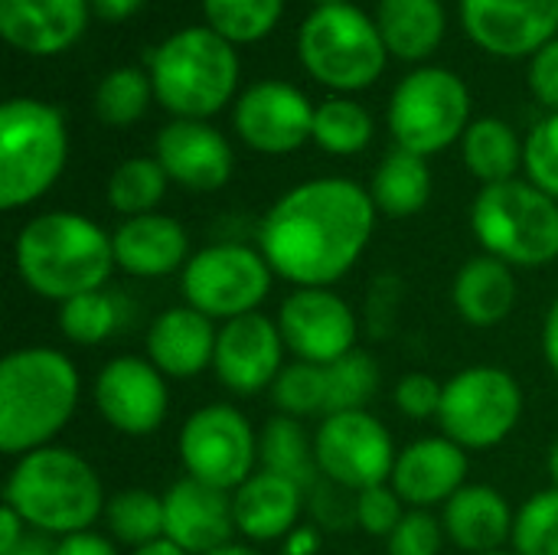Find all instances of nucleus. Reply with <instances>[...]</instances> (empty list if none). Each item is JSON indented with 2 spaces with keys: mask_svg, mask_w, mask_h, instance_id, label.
Here are the masks:
<instances>
[{
  "mask_svg": "<svg viewBox=\"0 0 558 555\" xmlns=\"http://www.w3.org/2000/svg\"><path fill=\"white\" fill-rule=\"evenodd\" d=\"M376 206L347 177L298 183L271 203L258 226V249L271 272L294 288H333L369 249Z\"/></svg>",
  "mask_w": 558,
  "mask_h": 555,
  "instance_id": "nucleus-1",
  "label": "nucleus"
},
{
  "mask_svg": "<svg viewBox=\"0 0 558 555\" xmlns=\"http://www.w3.org/2000/svg\"><path fill=\"white\" fill-rule=\"evenodd\" d=\"M20 281L43 301L65 304L78 294L101 291L111 278L114 245L95 219L52 209L33 216L13 242Z\"/></svg>",
  "mask_w": 558,
  "mask_h": 555,
  "instance_id": "nucleus-2",
  "label": "nucleus"
},
{
  "mask_svg": "<svg viewBox=\"0 0 558 555\" xmlns=\"http://www.w3.org/2000/svg\"><path fill=\"white\" fill-rule=\"evenodd\" d=\"M82 376L52 347H20L0 363V451L23 458L49 448L78 412Z\"/></svg>",
  "mask_w": 558,
  "mask_h": 555,
  "instance_id": "nucleus-3",
  "label": "nucleus"
},
{
  "mask_svg": "<svg viewBox=\"0 0 558 555\" xmlns=\"http://www.w3.org/2000/svg\"><path fill=\"white\" fill-rule=\"evenodd\" d=\"M3 504L13 507L23 523L52 540L92 530L108 507L98 471L75 451L49 445L16 458Z\"/></svg>",
  "mask_w": 558,
  "mask_h": 555,
  "instance_id": "nucleus-4",
  "label": "nucleus"
},
{
  "mask_svg": "<svg viewBox=\"0 0 558 555\" xmlns=\"http://www.w3.org/2000/svg\"><path fill=\"white\" fill-rule=\"evenodd\" d=\"M157 101L177 118L203 121L226 108L239 82L235 46L213 26H186L150 52Z\"/></svg>",
  "mask_w": 558,
  "mask_h": 555,
  "instance_id": "nucleus-5",
  "label": "nucleus"
},
{
  "mask_svg": "<svg viewBox=\"0 0 558 555\" xmlns=\"http://www.w3.org/2000/svg\"><path fill=\"white\" fill-rule=\"evenodd\" d=\"M471 229L481 249L510 268H546L558 258V200L530 180L484 186L471 206Z\"/></svg>",
  "mask_w": 558,
  "mask_h": 555,
  "instance_id": "nucleus-6",
  "label": "nucleus"
},
{
  "mask_svg": "<svg viewBox=\"0 0 558 555\" xmlns=\"http://www.w3.org/2000/svg\"><path fill=\"white\" fill-rule=\"evenodd\" d=\"M69 157L62 114L39 98H7L0 108V206L20 209L52 190Z\"/></svg>",
  "mask_w": 558,
  "mask_h": 555,
  "instance_id": "nucleus-7",
  "label": "nucleus"
},
{
  "mask_svg": "<svg viewBox=\"0 0 558 555\" xmlns=\"http://www.w3.org/2000/svg\"><path fill=\"white\" fill-rule=\"evenodd\" d=\"M298 56L317 82L340 92H356L383 75L389 49L376 20L343 0L317 7L301 23Z\"/></svg>",
  "mask_w": 558,
  "mask_h": 555,
  "instance_id": "nucleus-8",
  "label": "nucleus"
},
{
  "mask_svg": "<svg viewBox=\"0 0 558 555\" xmlns=\"http://www.w3.org/2000/svg\"><path fill=\"white\" fill-rule=\"evenodd\" d=\"M526 409L520 379L504 366H468L445 383L438 429L464 451H490L504 445Z\"/></svg>",
  "mask_w": 558,
  "mask_h": 555,
  "instance_id": "nucleus-9",
  "label": "nucleus"
},
{
  "mask_svg": "<svg viewBox=\"0 0 558 555\" xmlns=\"http://www.w3.org/2000/svg\"><path fill=\"white\" fill-rule=\"evenodd\" d=\"M471 118V92L461 75L428 65L409 72L389 101V131L399 147L428 157L451 147Z\"/></svg>",
  "mask_w": 558,
  "mask_h": 555,
  "instance_id": "nucleus-10",
  "label": "nucleus"
},
{
  "mask_svg": "<svg viewBox=\"0 0 558 555\" xmlns=\"http://www.w3.org/2000/svg\"><path fill=\"white\" fill-rule=\"evenodd\" d=\"M271 281L275 272L262 249L245 242H213L193 252L180 272L186 304L219 324L255 314L268 298Z\"/></svg>",
  "mask_w": 558,
  "mask_h": 555,
  "instance_id": "nucleus-11",
  "label": "nucleus"
},
{
  "mask_svg": "<svg viewBox=\"0 0 558 555\" xmlns=\"http://www.w3.org/2000/svg\"><path fill=\"white\" fill-rule=\"evenodd\" d=\"M186 478L219 491H239L258 471V432L229 402H209L186 415L177 438Z\"/></svg>",
  "mask_w": 558,
  "mask_h": 555,
  "instance_id": "nucleus-12",
  "label": "nucleus"
},
{
  "mask_svg": "<svg viewBox=\"0 0 558 555\" xmlns=\"http://www.w3.org/2000/svg\"><path fill=\"white\" fill-rule=\"evenodd\" d=\"M392 432L373 412H333L324 415L314 435V461L324 481L360 494L392 481L396 468Z\"/></svg>",
  "mask_w": 558,
  "mask_h": 555,
  "instance_id": "nucleus-13",
  "label": "nucleus"
},
{
  "mask_svg": "<svg viewBox=\"0 0 558 555\" xmlns=\"http://www.w3.org/2000/svg\"><path fill=\"white\" fill-rule=\"evenodd\" d=\"M278 330L294 360L330 366L356 350V311L333 288H294L278 307Z\"/></svg>",
  "mask_w": 558,
  "mask_h": 555,
  "instance_id": "nucleus-14",
  "label": "nucleus"
},
{
  "mask_svg": "<svg viewBox=\"0 0 558 555\" xmlns=\"http://www.w3.org/2000/svg\"><path fill=\"white\" fill-rule=\"evenodd\" d=\"M92 399L108 429L128 438L154 435L170 412L167 376L147 357H114L108 360L95 383Z\"/></svg>",
  "mask_w": 558,
  "mask_h": 555,
  "instance_id": "nucleus-15",
  "label": "nucleus"
},
{
  "mask_svg": "<svg viewBox=\"0 0 558 555\" xmlns=\"http://www.w3.org/2000/svg\"><path fill=\"white\" fill-rule=\"evenodd\" d=\"M284 353L288 347L278 330V321L255 311L219 327L213 370L232 396H258L262 389H271L281 370L288 366Z\"/></svg>",
  "mask_w": 558,
  "mask_h": 555,
  "instance_id": "nucleus-16",
  "label": "nucleus"
},
{
  "mask_svg": "<svg viewBox=\"0 0 558 555\" xmlns=\"http://www.w3.org/2000/svg\"><path fill=\"white\" fill-rule=\"evenodd\" d=\"M314 111L304 92L268 79L239 95L235 131L258 154H291L314 137Z\"/></svg>",
  "mask_w": 558,
  "mask_h": 555,
  "instance_id": "nucleus-17",
  "label": "nucleus"
},
{
  "mask_svg": "<svg viewBox=\"0 0 558 555\" xmlns=\"http://www.w3.org/2000/svg\"><path fill=\"white\" fill-rule=\"evenodd\" d=\"M468 36L504 59L539 52L558 29V0H461Z\"/></svg>",
  "mask_w": 558,
  "mask_h": 555,
  "instance_id": "nucleus-18",
  "label": "nucleus"
},
{
  "mask_svg": "<svg viewBox=\"0 0 558 555\" xmlns=\"http://www.w3.org/2000/svg\"><path fill=\"white\" fill-rule=\"evenodd\" d=\"M232 494L196 478H180L163 494V536L186 555H209L235 543Z\"/></svg>",
  "mask_w": 558,
  "mask_h": 555,
  "instance_id": "nucleus-19",
  "label": "nucleus"
},
{
  "mask_svg": "<svg viewBox=\"0 0 558 555\" xmlns=\"http://www.w3.org/2000/svg\"><path fill=\"white\" fill-rule=\"evenodd\" d=\"M154 157L170 177L193 193H216L229 183L235 157L229 141L206 121L177 118L160 128L154 141Z\"/></svg>",
  "mask_w": 558,
  "mask_h": 555,
  "instance_id": "nucleus-20",
  "label": "nucleus"
},
{
  "mask_svg": "<svg viewBox=\"0 0 558 555\" xmlns=\"http://www.w3.org/2000/svg\"><path fill=\"white\" fill-rule=\"evenodd\" d=\"M468 468L471 461L461 445L445 435H428L399 448L389 484L409 510H432L445 507L468 484Z\"/></svg>",
  "mask_w": 558,
  "mask_h": 555,
  "instance_id": "nucleus-21",
  "label": "nucleus"
},
{
  "mask_svg": "<svg viewBox=\"0 0 558 555\" xmlns=\"http://www.w3.org/2000/svg\"><path fill=\"white\" fill-rule=\"evenodd\" d=\"M219 327L213 317L199 314L190 304L160 311L144 337L147 360L167 379H196L213 366Z\"/></svg>",
  "mask_w": 558,
  "mask_h": 555,
  "instance_id": "nucleus-22",
  "label": "nucleus"
},
{
  "mask_svg": "<svg viewBox=\"0 0 558 555\" xmlns=\"http://www.w3.org/2000/svg\"><path fill=\"white\" fill-rule=\"evenodd\" d=\"M114 245V265L118 272L131 278H167L186 268L193 258L190 252V232L183 222L163 213L131 216L111 232Z\"/></svg>",
  "mask_w": 558,
  "mask_h": 555,
  "instance_id": "nucleus-23",
  "label": "nucleus"
},
{
  "mask_svg": "<svg viewBox=\"0 0 558 555\" xmlns=\"http://www.w3.org/2000/svg\"><path fill=\"white\" fill-rule=\"evenodd\" d=\"M88 7V0H0V33L20 52L56 56L85 33Z\"/></svg>",
  "mask_w": 558,
  "mask_h": 555,
  "instance_id": "nucleus-24",
  "label": "nucleus"
},
{
  "mask_svg": "<svg viewBox=\"0 0 558 555\" xmlns=\"http://www.w3.org/2000/svg\"><path fill=\"white\" fill-rule=\"evenodd\" d=\"M307 491L291 478L255 471L239 491H232L235 507V530L248 543H284L304 514Z\"/></svg>",
  "mask_w": 558,
  "mask_h": 555,
  "instance_id": "nucleus-25",
  "label": "nucleus"
},
{
  "mask_svg": "<svg viewBox=\"0 0 558 555\" xmlns=\"http://www.w3.org/2000/svg\"><path fill=\"white\" fill-rule=\"evenodd\" d=\"M513 520H517V510L490 484H464L441 507L445 536L468 555L504 550L513 536Z\"/></svg>",
  "mask_w": 558,
  "mask_h": 555,
  "instance_id": "nucleus-26",
  "label": "nucleus"
},
{
  "mask_svg": "<svg viewBox=\"0 0 558 555\" xmlns=\"http://www.w3.org/2000/svg\"><path fill=\"white\" fill-rule=\"evenodd\" d=\"M451 301L464 324L481 330L497 327L517 307V275L507 262L481 252L458 268Z\"/></svg>",
  "mask_w": 558,
  "mask_h": 555,
  "instance_id": "nucleus-27",
  "label": "nucleus"
},
{
  "mask_svg": "<svg viewBox=\"0 0 558 555\" xmlns=\"http://www.w3.org/2000/svg\"><path fill=\"white\" fill-rule=\"evenodd\" d=\"M376 26L389 52L425 59L445 36V7L441 0H379Z\"/></svg>",
  "mask_w": 558,
  "mask_h": 555,
  "instance_id": "nucleus-28",
  "label": "nucleus"
},
{
  "mask_svg": "<svg viewBox=\"0 0 558 555\" xmlns=\"http://www.w3.org/2000/svg\"><path fill=\"white\" fill-rule=\"evenodd\" d=\"M369 196H373L376 213L389 219H409L422 213L432 200V170L425 157L405 147L389 150L373 173Z\"/></svg>",
  "mask_w": 558,
  "mask_h": 555,
  "instance_id": "nucleus-29",
  "label": "nucleus"
},
{
  "mask_svg": "<svg viewBox=\"0 0 558 555\" xmlns=\"http://www.w3.org/2000/svg\"><path fill=\"white\" fill-rule=\"evenodd\" d=\"M258 461L262 471L291 478L304 491H311L320 481L317 461H314V438L304 432L301 419L291 415H271L258 435Z\"/></svg>",
  "mask_w": 558,
  "mask_h": 555,
  "instance_id": "nucleus-30",
  "label": "nucleus"
},
{
  "mask_svg": "<svg viewBox=\"0 0 558 555\" xmlns=\"http://www.w3.org/2000/svg\"><path fill=\"white\" fill-rule=\"evenodd\" d=\"M461 144H464V167L484 186L517 180V170L523 164V144L507 121L481 118L464 131Z\"/></svg>",
  "mask_w": 558,
  "mask_h": 555,
  "instance_id": "nucleus-31",
  "label": "nucleus"
},
{
  "mask_svg": "<svg viewBox=\"0 0 558 555\" xmlns=\"http://www.w3.org/2000/svg\"><path fill=\"white\" fill-rule=\"evenodd\" d=\"M108 536L128 550H141L154 540H163V494L147 487H128L108 497L105 507Z\"/></svg>",
  "mask_w": 558,
  "mask_h": 555,
  "instance_id": "nucleus-32",
  "label": "nucleus"
},
{
  "mask_svg": "<svg viewBox=\"0 0 558 555\" xmlns=\"http://www.w3.org/2000/svg\"><path fill=\"white\" fill-rule=\"evenodd\" d=\"M167 183L170 177L163 173L157 157H131L114 167L108 180V203L124 219L147 216V213H157L160 200L167 196Z\"/></svg>",
  "mask_w": 558,
  "mask_h": 555,
  "instance_id": "nucleus-33",
  "label": "nucleus"
},
{
  "mask_svg": "<svg viewBox=\"0 0 558 555\" xmlns=\"http://www.w3.org/2000/svg\"><path fill=\"white\" fill-rule=\"evenodd\" d=\"M121 301L105 288L59 304V330L69 343L78 347H98L114 337L121 330Z\"/></svg>",
  "mask_w": 558,
  "mask_h": 555,
  "instance_id": "nucleus-34",
  "label": "nucleus"
},
{
  "mask_svg": "<svg viewBox=\"0 0 558 555\" xmlns=\"http://www.w3.org/2000/svg\"><path fill=\"white\" fill-rule=\"evenodd\" d=\"M154 98V82L134 65L111 69L95 88V114L111 128H131L144 118Z\"/></svg>",
  "mask_w": 558,
  "mask_h": 555,
  "instance_id": "nucleus-35",
  "label": "nucleus"
},
{
  "mask_svg": "<svg viewBox=\"0 0 558 555\" xmlns=\"http://www.w3.org/2000/svg\"><path fill=\"white\" fill-rule=\"evenodd\" d=\"M314 141L337 157L360 154L373 141V114L353 98H330L314 111Z\"/></svg>",
  "mask_w": 558,
  "mask_h": 555,
  "instance_id": "nucleus-36",
  "label": "nucleus"
},
{
  "mask_svg": "<svg viewBox=\"0 0 558 555\" xmlns=\"http://www.w3.org/2000/svg\"><path fill=\"white\" fill-rule=\"evenodd\" d=\"M383 373L376 357L353 350L343 360L327 366V415L333 412H363L379 393Z\"/></svg>",
  "mask_w": 558,
  "mask_h": 555,
  "instance_id": "nucleus-37",
  "label": "nucleus"
},
{
  "mask_svg": "<svg viewBox=\"0 0 558 555\" xmlns=\"http://www.w3.org/2000/svg\"><path fill=\"white\" fill-rule=\"evenodd\" d=\"M284 0H203L209 26L229 43H255L281 16Z\"/></svg>",
  "mask_w": 558,
  "mask_h": 555,
  "instance_id": "nucleus-38",
  "label": "nucleus"
},
{
  "mask_svg": "<svg viewBox=\"0 0 558 555\" xmlns=\"http://www.w3.org/2000/svg\"><path fill=\"white\" fill-rule=\"evenodd\" d=\"M271 402L278 415L291 419H307L317 412L327 415V366H314L304 360L288 363L271 386Z\"/></svg>",
  "mask_w": 558,
  "mask_h": 555,
  "instance_id": "nucleus-39",
  "label": "nucleus"
},
{
  "mask_svg": "<svg viewBox=\"0 0 558 555\" xmlns=\"http://www.w3.org/2000/svg\"><path fill=\"white\" fill-rule=\"evenodd\" d=\"M510 550L517 555H558V487L523 500L513 520Z\"/></svg>",
  "mask_w": 558,
  "mask_h": 555,
  "instance_id": "nucleus-40",
  "label": "nucleus"
},
{
  "mask_svg": "<svg viewBox=\"0 0 558 555\" xmlns=\"http://www.w3.org/2000/svg\"><path fill=\"white\" fill-rule=\"evenodd\" d=\"M523 167L530 173V183L558 200V111L530 131L523 144Z\"/></svg>",
  "mask_w": 558,
  "mask_h": 555,
  "instance_id": "nucleus-41",
  "label": "nucleus"
},
{
  "mask_svg": "<svg viewBox=\"0 0 558 555\" xmlns=\"http://www.w3.org/2000/svg\"><path fill=\"white\" fill-rule=\"evenodd\" d=\"M445 540L441 517L432 510H405L402 523L386 540V555H438Z\"/></svg>",
  "mask_w": 558,
  "mask_h": 555,
  "instance_id": "nucleus-42",
  "label": "nucleus"
},
{
  "mask_svg": "<svg viewBox=\"0 0 558 555\" xmlns=\"http://www.w3.org/2000/svg\"><path fill=\"white\" fill-rule=\"evenodd\" d=\"M353 517H356V527L369 536H383L389 540L392 530L402 523L405 517V504L402 497L392 491V484H379V487H369V491H360L356 500H353Z\"/></svg>",
  "mask_w": 558,
  "mask_h": 555,
  "instance_id": "nucleus-43",
  "label": "nucleus"
},
{
  "mask_svg": "<svg viewBox=\"0 0 558 555\" xmlns=\"http://www.w3.org/2000/svg\"><path fill=\"white\" fill-rule=\"evenodd\" d=\"M441 396H445V386L428 376V373H405L399 383H396V409L412 419V422H425V419H438L441 412Z\"/></svg>",
  "mask_w": 558,
  "mask_h": 555,
  "instance_id": "nucleus-44",
  "label": "nucleus"
},
{
  "mask_svg": "<svg viewBox=\"0 0 558 555\" xmlns=\"http://www.w3.org/2000/svg\"><path fill=\"white\" fill-rule=\"evenodd\" d=\"M530 88L546 108L558 111V39H549L539 52H533Z\"/></svg>",
  "mask_w": 558,
  "mask_h": 555,
  "instance_id": "nucleus-45",
  "label": "nucleus"
},
{
  "mask_svg": "<svg viewBox=\"0 0 558 555\" xmlns=\"http://www.w3.org/2000/svg\"><path fill=\"white\" fill-rule=\"evenodd\" d=\"M56 555H121L118 553V543L105 533H95V530H85V533H72L65 540H59Z\"/></svg>",
  "mask_w": 558,
  "mask_h": 555,
  "instance_id": "nucleus-46",
  "label": "nucleus"
},
{
  "mask_svg": "<svg viewBox=\"0 0 558 555\" xmlns=\"http://www.w3.org/2000/svg\"><path fill=\"white\" fill-rule=\"evenodd\" d=\"M320 553V533L314 523H301L284 543H281V555H317Z\"/></svg>",
  "mask_w": 558,
  "mask_h": 555,
  "instance_id": "nucleus-47",
  "label": "nucleus"
},
{
  "mask_svg": "<svg viewBox=\"0 0 558 555\" xmlns=\"http://www.w3.org/2000/svg\"><path fill=\"white\" fill-rule=\"evenodd\" d=\"M26 533H29V527L23 523V517H20L13 507L3 504V514H0V555L10 553Z\"/></svg>",
  "mask_w": 558,
  "mask_h": 555,
  "instance_id": "nucleus-48",
  "label": "nucleus"
},
{
  "mask_svg": "<svg viewBox=\"0 0 558 555\" xmlns=\"http://www.w3.org/2000/svg\"><path fill=\"white\" fill-rule=\"evenodd\" d=\"M543 357L558 376V298L549 304L546 321H543Z\"/></svg>",
  "mask_w": 558,
  "mask_h": 555,
  "instance_id": "nucleus-49",
  "label": "nucleus"
},
{
  "mask_svg": "<svg viewBox=\"0 0 558 555\" xmlns=\"http://www.w3.org/2000/svg\"><path fill=\"white\" fill-rule=\"evenodd\" d=\"M88 3L108 23H121V20H128L131 13H137L144 7V0H88Z\"/></svg>",
  "mask_w": 558,
  "mask_h": 555,
  "instance_id": "nucleus-50",
  "label": "nucleus"
},
{
  "mask_svg": "<svg viewBox=\"0 0 558 555\" xmlns=\"http://www.w3.org/2000/svg\"><path fill=\"white\" fill-rule=\"evenodd\" d=\"M56 546H59V540H52V536H46V533H36V530H29L10 553L3 555H56Z\"/></svg>",
  "mask_w": 558,
  "mask_h": 555,
  "instance_id": "nucleus-51",
  "label": "nucleus"
},
{
  "mask_svg": "<svg viewBox=\"0 0 558 555\" xmlns=\"http://www.w3.org/2000/svg\"><path fill=\"white\" fill-rule=\"evenodd\" d=\"M131 555H186L177 543H170L167 536L163 540H154V543H147V546H141V550H131Z\"/></svg>",
  "mask_w": 558,
  "mask_h": 555,
  "instance_id": "nucleus-52",
  "label": "nucleus"
},
{
  "mask_svg": "<svg viewBox=\"0 0 558 555\" xmlns=\"http://www.w3.org/2000/svg\"><path fill=\"white\" fill-rule=\"evenodd\" d=\"M209 555H265L262 550H255V546H248V543H229V546H222V550H216V553Z\"/></svg>",
  "mask_w": 558,
  "mask_h": 555,
  "instance_id": "nucleus-53",
  "label": "nucleus"
},
{
  "mask_svg": "<svg viewBox=\"0 0 558 555\" xmlns=\"http://www.w3.org/2000/svg\"><path fill=\"white\" fill-rule=\"evenodd\" d=\"M546 468H549V478H553V487H558V438L549 448V458H546Z\"/></svg>",
  "mask_w": 558,
  "mask_h": 555,
  "instance_id": "nucleus-54",
  "label": "nucleus"
},
{
  "mask_svg": "<svg viewBox=\"0 0 558 555\" xmlns=\"http://www.w3.org/2000/svg\"><path fill=\"white\" fill-rule=\"evenodd\" d=\"M484 555H517L513 550H497V553H484Z\"/></svg>",
  "mask_w": 558,
  "mask_h": 555,
  "instance_id": "nucleus-55",
  "label": "nucleus"
},
{
  "mask_svg": "<svg viewBox=\"0 0 558 555\" xmlns=\"http://www.w3.org/2000/svg\"><path fill=\"white\" fill-rule=\"evenodd\" d=\"M320 7H327V3H343V0H317Z\"/></svg>",
  "mask_w": 558,
  "mask_h": 555,
  "instance_id": "nucleus-56",
  "label": "nucleus"
}]
</instances>
